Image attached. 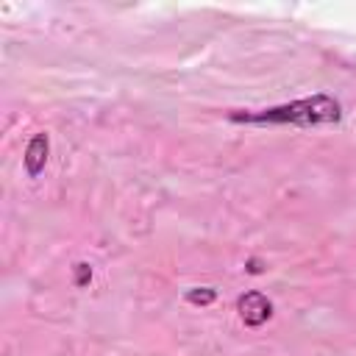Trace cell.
I'll return each instance as SVG.
<instances>
[{"mask_svg": "<svg viewBox=\"0 0 356 356\" xmlns=\"http://www.w3.org/2000/svg\"><path fill=\"white\" fill-rule=\"evenodd\" d=\"M231 122L236 125H295V128H314V125H331L342 120V106L337 97L317 92L312 97H300L292 103L270 106V108H256L245 111L236 108L228 114Z\"/></svg>", "mask_w": 356, "mask_h": 356, "instance_id": "6da1fadb", "label": "cell"}, {"mask_svg": "<svg viewBox=\"0 0 356 356\" xmlns=\"http://www.w3.org/2000/svg\"><path fill=\"white\" fill-rule=\"evenodd\" d=\"M236 312L248 328H261L273 317V300L259 289H248L236 298Z\"/></svg>", "mask_w": 356, "mask_h": 356, "instance_id": "7a4b0ae2", "label": "cell"}, {"mask_svg": "<svg viewBox=\"0 0 356 356\" xmlns=\"http://www.w3.org/2000/svg\"><path fill=\"white\" fill-rule=\"evenodd\" d=\"M47 156H50V136H47L44 131H39V134H33V136L28 139V145H25V156H22L25 172H28L31 178L42 175V170H44V164H47Z\"/></svg>", "mask_w": 356, "mask_h": 356, "instance_id": "3957f363", "label": "cell"}, {"mask_svg": "<svg viewBox=\"0 0 356 356\" xmlns=\"http://www.w3.org/2000/svg\"><path fill=\"white\" fill-rule=\"evenodd\" d=\"M184 300L192 306H211L217 300V289L214 286H192L184 292Z\"/></svg>", "mask_w": 356, "mask_h": 356, "instance_id": "277c9868", "label": "cell"}, {"mask_svg": "<svg viewBox=\"0 0 356 356\" xmlns=\"http://www.w3.org/2000/svg\"><path fill=\"white\" fill-rule=\"evenodd\" d=\"M92 264L89 261H75L72 264V284L78 286V289H83V286H89L92 284Z\"/></svg>", "mask_w": 356, "mask_h": 356, "instance_id": "5b68a950", "label": "cell"}, {"mask_svg": "<svg viewBox=\"0 0 356 356\" xmlns=\"http://www.w3.org/2000/svg\"><path fill=\"white\" fill-rule=\"evenodd\" d=\"M264 267H261V261L259 259H248V273H253V275H259Z\"/></svg>", "mask_w": 356, "mask_h": 356, "instance_id": "8992f818", "label": "cell"}]
</instances>
